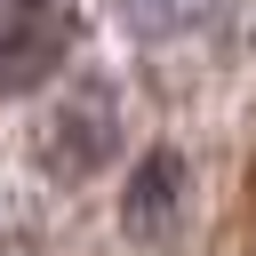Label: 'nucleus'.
<instances>
[{
	"mask_svg": "<svg viewBox=\"0 0 256 256\" xmlns=\"http://www.w3.org/2000/svg\"><path fill=\"white\" fill-rule=\"evenodd\" d=\"M184 184H192L184 152H144L136 176H128V192H120V224L136 240H168L184 224Z\"/></svg>",
	"mask_w": 256,
	"mask_h": 256,
	"instance_id": "nucleus-1",
	"label": "nucleus"
},
{
	"mask_svg": "<svg viewBox=\"0 0 256 256\" xmlns=\"http://www.w3.org/2000/svg\"><path fill=\"white\" fill-rule=\"evenodd\" d=\"M48 64H56V32L48 24H24L16 0H0V88H32Z\"/></svg>",
	"mask_w": 256,
	"mask_h": 256,
	"instance_id": "nucleus-2",
	"label": "nucleus"
},
{
	"mask_svg": "<svg viewBox=\"0 0 256 256\" xmlns=\"http://www.w3.org/2000/svg\"><path fill=\"white\" fill-rule=\"evenodd\" d=\"M232 0H112V16H120V32H136V40H176V32H200V24H216Z\"/></svg>",
	"mask_w": 256,
	"mask_h": 256,
	"instance_id": "nucleus-3",
	"label": "nucleus"
},
{
	"mask_svg": "<svg viewBox=\"0 0 256 256\" xmlns=\"http://www.w3.org/2000/svg\"><path fill=\"white\" fill-rule=\"evenodd\" d=\"M72 120H80V128H72V144H64V152H48V160H56V176H80V168H96V152H104V96H88Z\"/></svg>",
	"mask_w": 256,
	"mask_h": 256,
	"instance_id": "nucleus-4",
	"label": "nucleus"
}]
</instances>
